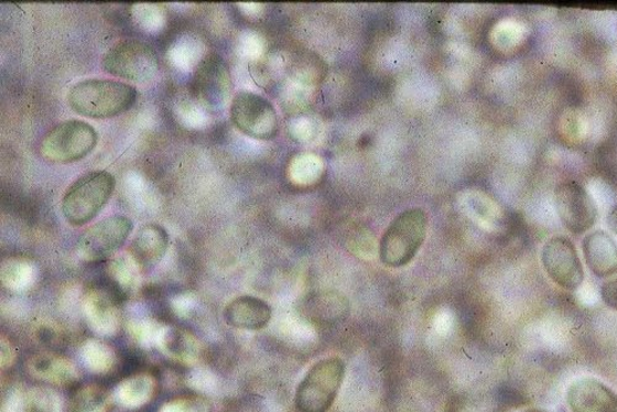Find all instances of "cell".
I'll return each instance as SVG.
<instances>
[{"label":"cell","mask_w":617,"mask_h":412,"mask_svg":"<svg viewBox=\"0 0 617 412\" xmlns=\"http://www.w3.org/2000/svg\"><path fill=\"white\" fill-rule=\"evenodd\" d=\"M210 409L208 399L202 395H185L169 400L159 412H210Z\"/></svg>","instance_id":"484cf974"},{"label":"cell","mask_w":617,"mask_h":412,"mask_svg":"<svg viewBox=\"0 0 617 412\" xmlns=\"http://www.w3.org/2000/svg\"><path fill=\"white\" fill-rule=\"evenodd\" d=\"M31 412H64V404L57 391L47 386H36L28 393Z\"/></svg>","instance_id":"d4e9b609"},{"label":"cell","mask_w":617,"mask_h":412,"mask_svg":"<svg viewBox=\"0 0 617 412\" xmlns=\"http://www.w3.org/2000/svg\"><path fill=\"white\" fill-rule=\"evenodd\" d=\"M170 245V235L160 224L149 223L142 225L131 241L129 256L141 273L156 267L166 253Z\"/></svg>","instance_id":"5bb4252c"},{"label":"cell","mask_w":617,"mask_h":412,"mask_svg":"<svg viewBox=\"0 0 617 412\" xmlns=\"http://www.w3.org/2000/svg\"><path fill=\"white\" fill-rule=\"evenodd\" d=\"M583 253L595 277L610 278L617 274V245L608 232L598 230L586 235Z\"/></svg>","instance_id":"d6986e66"},{"label":"cell","mask_w":617,"mask_h":412,"mask_svg":"<svg viewBox=\"0 0 617 412\" xmlns=\"http://www.w3.org/2000/svg\"><path fill=\"white\" fill-rule=\"evenodd\" d=\"M28 372L40 382L57 387L75 386L80 379L77 366L66 356L55 353H43L30 357Z\"/></svg>","instance_id":"e0dca14e"},{"label":"cell","mask_w":617,"mask_h":412,"mask_svg":"<svg viewBox=\"0 0 617 412\" xmlns=\"http://www.w3.org/2000/svg\"><path fill=\"white\" fill-rule=\"evenodd\" d=\"M521 412H549V411H544V410H541V409H530V410H524V411H521Z\"/></svg>","instance_id":"4dcf8cb0"},{"label":"cell","mask_w":617,"mask_h":412,"mask_svg":"<svg viewBox=\"0 0 617 412\" xmlns=\"http://www.w3.org/2000/svg\"><path fill=\"white\" fill-rule=\"evenodd\" d=\"M80 358L93 375L107 376L119 364L116 348L100 338H87L79 349Z\"/></svg>","instance_id":"7402d4cb"},{"label":"cell","mask_w":617,"mask_h":412,"mask_svg":"<svg viewBox=\"0 0 617 412\" xmlns=\"http://www.w3.org/2000/svg\"><path fill=\"white\" fill-rule=\"evenodd\" d=\"M346 376V365L339 357L318 360L296 388L297 412H327L335 403Z\"/></svg>","instance_id":"277c9868"},{"label":"cell","mask_w":617,"mask_h":412,"mask_svg":"<svg viewBox=\"0 0 617 412\" xmlns=\"http://www.w3.org/2000/svg\"><path fill=\"white\" fill-rule=\"evenodd\" d=\"M224 321L229 326L247 332H260L272 321V307L260 297L243 295L225 306Z\"/></svg>","instance_id":"2e32d148"},{"label":"cell","mask_w":617,"mask_h":412,"mask_svg":"<svg viewBox=\"0 0 617 412\" xmlns=\"http://www.w3.org/2000/svg\"><path fill=\"white\" fill-rule=\"evenodd\" d=\"M567 405L572 412H617V394L595 378H581L569 390Z\"/></svg>","instance_id":"4fadbf2b"},{"label":"cell","mask_w":617,"mask_h":412,"mask_svg":"<svg viewBox=\"0 0 617 412\" xmlns=\"http://www.w3.org/2000/svg\"><path fill=\"white\" fill-rule=\"evenodd\" d=\"M2 357H0V362H2V369H8L12 367L17 359L15 347L9 339L2 335Z\"/></svg>","instance_id":"f1b7e54d"},{"label":"cell","mask_w":617,"mask_h":412,"mask_svg":"<svg viewBox=\"0 0 617 412\" xmlns=\"http://www.w3.org/2000/svg\"><path fill=\"white\" fill-rule=\"evenodd\" d=\"M139 268L131 257H119L112 260L107 268L106 282L116 291V293L126 301L133 292H136L138 283Z\"/></svg>","instance_id":"603a6c76"},{"label":"cell","mask_w":617,"mask_h":412,"mask_svg":"<svg viewBox=\"0 0 617 412\" xmlns=\"http://www.w3.org/2000/svg\"><path fill=\"white\" fill-rule=\"evenodd\" d=\"M541 261L554 284L569 292L580 290L584 282V268L577 249L567 237L554 236L544 243Z\"/></svg>","instance_id":"8fae6325"},{"label":"cell","mask_w":617,"mask_h":412,"mask_svg":"<svg viewBox=\"0 0 617 412\" xmlns=\"http://www.w3.org/2000/svg\"><path fill=\"white\" fill-rule=\"evenodd\" d=\"M303 314L315 325L332 326L343 323L351 306L347 297L334 291H321L308 294L303 302Z\"/></svg>","instance_id":"ac0fdd59"},{"label":"cell","mask_w":617,"mask_h":412,"mask_svg":"<svg viewBox=\"0 0 617 412\" xmlns=\"http://www.w3.org/2000/svg\"><path fill=\"white\" fill-rule=\"evenodd\" d=\"M138 97L136 87L107 78L80 80L67 93L71 109L89 119L116 118L136 106Z\"/></svg>","instance_id":"6da1fadb"},{"label":"cell","mask_w":617,"mask_h":412,"mask_svg":"<svg viewBox=\"0 0 617 412\" xmlns=\"http://www.w3.org/2000/svg\"><path fill=\"white\" fill-rule=\"evenodd\" d=\"M102 69L109 75L132 82H148L158 75L160 58L145 41L120 40L109 47L101 59Z\"/></svg>","instance_id":"8992f818"},{"label":"cell","mask_w":617,"mask_h":412,"mask_svg":"<svg viewBox=\"0 0 617 412\" xmlns=\"http://www.w3.org/2000/svg\"><path fill=\"white\" fill-rule=\"evenodd\" d=\"M159 380L150 372H139L121 380L116 389V399L127 409L147 406L156 398Z\"/></svg>","instance_id":"ffe728a7"},{"label":"cell","mask_w":617,"mask_h":412,"mask_svg":"<svg viewBox=\"0 0 617 412\" xmlns=\"http://www.w3.org/2000/svg\"><path fill=\"white\" fill-rule=\"evenodd\" d=\"M132 229V221L123 215H112L91 225L77 242L79 259L86 263L109 260L127 242Z\"/></svg>","instance_id":"ba28073f"},{"label":"cell","mask_w":617,"mask_h":412,"mask_svg":"<svg viewBox=\"0 0 617 412\" xmlns=\"http://www.w3.org/2000/svg\"><path fill=\"white\" fill-rule=\"evenodd\" d=\"M230 117L234 126L252 139L272 140L280 131L272 102L253 91L242 90L234 97Z\"/></svg>","instance_id":"52a82bcc"},{"label":"cell","mask_w":617,"mask_h":412,"mask_svg":"<svg viewBox=\"0 0 617 412\" xmlns=\"http://www.w3.org/2000/svg\"><path fill=\"white\" fill-rule=\"evenodd\" d=\"M554 206L564 228L574 235L588 232L598 219V206L578 182L559 184L554 191Z\"/></svg>","instance_id":"30bf717a"},{"label":"cell","mask_w":617,"mask_h":412,"mask_svg":"<svg viewBox=\"0 0 617 412\" xmlns=\"http://www.w3.org/2000/svg\"><path fill=\"white\" fill-rule=\"evenodd\" d=\"M608 226L609 229L617 235V204L614 206L613 210L608 215Z\"/></svg>","instance_id":"f546056e"},{"label":"cell","mask_w":617,"mask_h":412,"mask_svg":"<svg viewBox=\"0 0 617 412\" xmlns=\"http://www.w3.org/2000/svg\"><path fill=\"white\" fill-rule=\"evenodd\" d=\"M98 132L85 120L71 119L57 123L45 133L40 154L53 163H72L88 156L96 149Z\"/></svg>","instance_id":"5b68a950"},{"label":"cell","mask_w":617,"mask_h":412,"mask_svg":"<svg viewBox=\"0 0 617 412\" xmlns=\"http://www.w3.org/2000/svg\"><path fill=\"white\" fill-rule=\"evenodd\" d=\"M116 404V394L96 383L78 386L71 395V412H111Z\"/></svg>","instance_id":"44dd1931"},{"label":"cell","mask_w":617,"mask_h":412,"mask_svg":"<svg viewBox=\"0 0 617 412\" xmlns=\"http://www.w3.org/2000/svg\"><path fill=\"white\" fill-rule=\"evenodd\" d=\"M600 296L606 306L617 312V278L603 284Z\"/></svg>","instance_id":"83f0119b"},{"label":"cell","mask_w":617,"mask_h":412,"mask_svg":"<svg viewBox=\"0 0 617 412\" xmlns=\"http://www.w3.org/2000/svg\"><path fill=\"white\" fill-rule=\"evenodd\" d=\"M121 302L122 299L107 282L88 288L82 302V311L93 333L105 337L118 334Z\"/></svg>","instance_id":"7c38bea8"},{"label":"cell","mask_w":617,"mask_h":412,"mask_svg":"<svg viewBox=\"0 0 617 412\" xmlns=\"http://www.w3.org/2000/svg\"><path fill=\"white\" fill-rule=\"evenodd\" d=\"M36 281L35 268L23 259H12L3 263L2 283L9 291L23 293Z\"/></svg>","instance_id":"cb8c5ba5"},{"label":"cell","mask_w":617,"mask_h":412,"mask_svg":"<svg viewBox=\"0 0 617 412\" xmlns=\"http://www.w3.org/2000/svg\"><path fill=\"white\" fill-rule=\"evenodd\" d=\"M429 228L425 210L411 208L401 212L388 225L379 242V259L390 268L409 264L423 247Z\"/></svg>","instance_id":"7a4b0ae2"},{"label":"cell","mask_w":617,"mask_h":412,"mask_svg":"<svg viewBox=\"0 0 617 412\" xmlns=\"http://www.w3.org/2000/svg\"><path fill=\"white\" fill-rule=\"evenodd\" d=\"M232 77L228 62L216 53L204 56L193 75V93L202 106L220 110L229 101Z\"/></svg>","instance_id":"9c48e42d"},{"label":"cell","mask_w":617,"mask_h":412,"mask_svg":"<svg viewBox=\"0 0 617 412\" xmlns=\"http://www.w3.org/2000/svg\"><path fill=\"white\" fill-rule=\"evenodd\" d=\"M156 345L173 362L194 366L201 362L203 345L199 338L188 329L176 326H163L156 334Z\"/></svg>","instance_id":"9a60e30c"},{"label":"cell","mask_w":617,"mask_h":412,"mask_svg":"<svg viewBox=\"0 0 617 412\" xmlns=\"http://www.w3.org/2000/svg\"><path fill=\"white\" fill-rule=\"evenodd\" d=\"M116 177L105 170L90 171L72 183L61 202L65 220L72 226L90 223L105 208L116 189Z\"/></svg>","instance_id":"3957f363"},{"label":"cell","mask_w":617,"mask_h":412,"mask_svg":"<svg viewBox=\"0 0 617 412\" xmlns=\"http://www.w3.org/2000/svg\"><path fill=\"white\" fill-rule=\"evenodd\" d=\"M29 409L28 394L18 388H10L3 395L2 412H25Z\"/></svg>","instance_id":"4316f807"}]
</instances>
